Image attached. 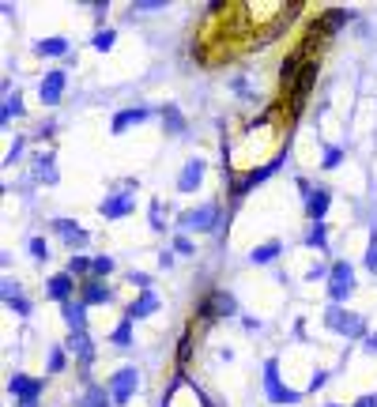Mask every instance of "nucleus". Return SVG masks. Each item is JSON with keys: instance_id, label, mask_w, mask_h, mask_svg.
<instances>
[{"instance_id": "18", "label": "nucleus", "mask_w": 377, "mask_h": 407, "mask_svg": "<svg viewBox=\"0 0 377 407\" xmlns=\"http://www.w3.org/2000/svg\"><path fill=\"white\" fill-rule=\"evenodd\" d=\"M49 294L53 298H61V302H68V294H72V276H57L49 283Z\"/></svg>"}, {"instance_id": "22", "label": "nucleus", "mask_w": 377, "mask_h": 407, "mask_svg": "<svg viewBox=\"0 0 377 407\" xmlns=\"http://www.w3.org/2000/svg\"><path fill=\"white\" fill-rule=\"evenodd\" d=\"M114 344H121V347H125V344H132V317H128V321H121V324H117Z\"/></svg>"}, {"instance_id": "9", "label": "nucleus", "mask_w": 377, "mask_h": 407, "mask_svg": "<svg viewBox=\"0 0 377 407\" xmlns=\"http://www.w3.org/2000/svg\"><path fill=\"white\" fill-rule=\"evenodd\" d=\"M215 219H219L215 207H201V212H188L181 223H185V226H193V230H208V226H215Z\"/></svg>"}, {"instance_id": "24", "label": "nucleus", "mask_w": 377, "mask_h": 407, "mask_svg": "<svg viewBox=\"0 0 377 407\" xmlns=\"http://www.w3.org/2000/svg\"><path fill=\"white\" fill-rule=\"evenodd\" d=\"M114 46V30H102V35H95V49H109Z\"/></svg>"}, {"instance_id": "2", "label": "nucleus", "mask_w": 377, "mask_h": 407, "mask_svg": "<svg viewBox=\"0 0 377 407\" xmlns=\"http://www.w3.org/2000/svg\"><path fill=\"white\" fill-rule=\"evenodd\" d=\"M351 287H354V272H351L347 260H340L336 268H332V287H328L332 302H343V298L351 294Z\"/></svg>"}, {"instance_id": "23", "label": "nucleus", "mask_w": 377, "mask_h": 407, "mask_svg": "<svg viewBox=\"0 0 377 407\" xmlns=\"http://www.w3.org/2000/svg\"><path fill=\"white\" fill-rule=\"evenodd\" d=\"M275 253H280V245H275V241H272V245H261V249H253V260H257V264H264V260H272Z\"/></svg>"}, {"instance_id": "11", "label": "nucleus", "mask_w": 377, "mask_h": 407, "mask_svg": "<svg viewBox=\"0 0 377 407\" xmlns=\"http://www.w3.org/2000/svg\"><path fill=\"white\" fill-rule=\"evenodd\" d=\"M53 230H57V234H64V238L72 241V245H83V241H87V230L76 226L72 219H57V223H53Z\"/></svg>"}, {"instance_id": "1", "label": "nucleus", "mask_w": 377, "mask_h": 407, "mask_svg": "<svg viewBox=\"0 0 377 407\" xmlns=\"http://www.w3.org/2000/svg\"><path fill=\"white\" fill-rule=\"evenodd\" d=\"M313 80H317V57H309V61L302 64V72H298L294 87H291V114L302 109V102H306V95H309V87H313Z\"/></svg>"}, {"instance_id": "3", "label": "nucleus", "mask_w": 377, "mask_h": 407, "mask_svg": "<svg viewBox=\"0 0 377 407\" xmlns=\"http://www.w3.org/2000/svg\"><path fill=\"white\" fill-rule=\"evenodd\" d=\"M109 392H114L117 400H128V396L136 392V370H132V366L117 370V373H114V381H109Z\"/></svg>"}, {"instance_id": "12", "label": "nucleus", "mask_w": 377, "mask_h": 407, "mask_svg": "<svg viewBox=\"0 0 377 407\" xmlns=\"http://www.w3.org/2000/svg\"><path fill=\"white\" fill-rule=\"evenodd\" d=\"M42 389V381H35V377H16L12 381V392L16 396H23V400H27V407H30V400H35V392Z\"/></svg>"}, {"instance_id": "27", "label": "nucleus", "mask_w": 377, "mask_h": 407, "mask_svg": "<svg viewBox=\"0 0 377 407\" xmlns=\"http://www.w3.org/2000/svg\"><path fill=\"white\" fill-rule=\"evenodd\" d=\"M309 245H325V226H313V234H309Z\"/></svg>"}, {"instance_id": "21", "label": "nucleus", "mask_w": 377, "mask_h": 407, "mask_svg": "<svg viewBox=\"0 0 377 407\" xmlns=\"http://www.w3.org/2000/svg\"><path fill=\"white\" fill-rule=\"evenodd\" d=\"M109 272H114V260H109V257H98V260H91V276L106 279Z\"/></svg>"}, {"instance_id": "30", "label": "nucleus", "mask_w": 377, "mask_h": 407, "mask_svg": "<svg viewBox=\"0 0 377 407\" xmlns=\"http://www.w3.org/2000/svg\"><path fill=\"white\" fill-rule=\"evenodd\" d=\"M61 366H64V351L57 347V351L49 355V370H61Z\"/></svg>"}, {"instance_id": "15", "label": "nucleus", "mask_w": 377, "mask_h": 407, "mask_svg": "<svg viewBox=\"0 0 377 407\" xmlns=\"http://www.w3.org/2000/svg\"><path fill=\"white\" fill-rule=\"evenodd\" d=\"M68 347L80 355L83 362H91L95 358V351H91V339H87V332H72V339H68Z\"/></svg>"}, {"instance_id": "29", "label": "nucleus", "mask_w": 377, "mask_h": 407, "mask_svg": "<svg viewBox=\"0 0 377 407\" xmlns=\"http://www.w3.org/2000/svg\"><path fill=\"white\" fill-rule=\"evenodd\" d=\"M340 159H343L340 151H336V147H328V155H325V166H328V170H332V166H340Z\"/></svg>"}, {"instance_id": "25", "label": "nucleus", "mask_w": 377, "mask_h": 407, "mask_svg": "<svg viewBox=\"0 0 377 407\" xmlns=\"http://www.w3.org/2000/svg\"><path fill=\"white\" fill-rule=\"evenodd\" d=\"M87 268H91V264H87V260H83V257H76V260H72V264H68V276H72V279H76V276H80V272H87Z\"/></svg>"}, {"instance_id": "14", "label": "nucleus", "mask_w": 377, "mask_h": 407, "mask_svg": "<svg viewBox=\"0 0 377 407\" xmlns=\"http://www.w3.org/2000/svg\"><path fill=\"white\" fill-rule=\"evenodd\" d=\"M155 305H159V298H155L151 291H143L136 302H132V310H128V317H148V313H155Z\"/></svg>"}, {"instance_id": "16", "label": "nucleus", "mask_w": 377, "mask_h": 407, "mask_svg": "<svg viewBox=\"0 0 377 407\" xmlns=\"http://www.w3.org/2000/svg\"><path fill=\"white\" fill-rule=\"evenodd\" d=\"M64 317H68V324L76 332H83L87 321H83V302H64Z\"/></svg>"}, {"instance_id": "28", "label": "nucleus", "mask_w": 377, "mask_h": 407, "mask_svg": "<svg viewBox=\"0 0 377 407\" xmlns=\"http://www.w3.org/2000/svg\"><path fill=\"white\" fill-rule=\"evenodd\" d=\"M366 264L377 272V234H373V241H370V253H366Z\"/></svg>"}, {"instance_id": "26", "label": "nucleus", "mask_w": 377, "mask_h": 407, "mask_svg": "<svg viewBox=\"0 0 377 407\" xmlns=\"http://www.w3.org/2000/svg\"><path fill=\"white\" fill-rule=\"evenodd\" d=\"M87 407H109V403H106V392H98V389H95L91 396H87Z\"/></svg>"}, {"instance_id": "7", "label": "nucleus", "mask_w": 377, "mask_h": 407, "mask_svg": "<svg viewBox=\"0 0 377 407\" xmlns=\"http://www.w3.org/2000/svg\"><path fill=\"white\" fill-rule=\"evenodd\" d=\"M264 381H268V392H272L275 403H283V400L291 403V400H294V392H287L283 384H280V377H275V362H268V366H264Z\"/></svg>"}, {"instance_id": "19", "label": "nucleus", "mask_w": 377, "mask_h": 407, "mask_svg": "<svg viewBox=\"0 0 377 407\" xmlns=\"http://www.w3.org/2000/svg\"><path fill=\"white\" fill-rule=\"evenodd\" d=\"M143 117H148V109H125V114H117V117H114V132L128 128L132 121H143Z\"/></svg>"}, {"instance_id": "13", "label": "nucleus", "mask_w": 377, "mask_h": 407, "mask_svg": "<svg viewBox=\"0 0 377 407\" xmlns=\"http://www.w3.org/2000/svg\"><path fill=\"white\" fill-rule=\"evenodd\" d=\"M102 302H109V291L98 279L87 283V287H83V305H102Z\"/></svg>"}, {"instance_id": "6", "label": "nucleus", "mask_w": 377, "mask_h": 407, "mask_svg": "<svg viewBox=\"0 0 377 407\" xmlns=\"http://www.w3.org/2000/svg\"><path fill=\"white\" fill-rule=\"evenodd\" d=\"M128 207H132V193L125 189V193H117V196H109V200L102 204V215H106V219H121V215H125V212H128Z\"/></svg>"}, {"instance_id": "5", "label": "nucleus", "mask_w": 377, "mask_h": 407, "mask_svg": "<svg viewBox=\"0 0 377 407\" xmlns=\"http://www.w3.org/2000/svg\"><path fill=\"white\" fill-rule=\"evenodd\" d=\"M201 174H204V162L201 159H188L185 170H181V178H177V189H181V193L196 189V185H201Z\"/></svg>"}, {"instance_id": "17", "label": "nucleus", "mask_w": 377, "mask_h": 407, "mask_svg": "<svg viewBox=\"0 0 377 407\" xmlns=\"http://www.w3.org/2000/svg\"><path fill=\"white\" fill-rule=\"evenodd\" d=\"M325 207H328V193H325V189L309 193V215H313L317 223H321V219H325Z\"/></svg>"}, {"instance_id": "4", "label": "nucleus", "mask_w": 377, "mask_h": 407, "mask_svg": "<svg viewBox=\"0 0 377 407\" xmlns=\"http://www.w3.org/2000/svg\"><path fill=\"white\" fill-rule=\"evenodd\" d=\"M328 324H332V328H340V332H347V336H359V332H362V321H359V317L343 313L340 305L328 313Z\"/></svg>"}, {"instance_id": "10", "label": "nucleus", "mask_w": 377, "mask_h": 407, "mask_svg": "<svg viewBox=\"0 0 377 407\" xmlns=\"http://www.w3.org/2000/svg\"><path fill=\"white\" fill-rule=\"evenodd\" d=\"M227 313H234V298L230 294H212L204 305V317H227Z\"/></svg>"}, {"instance_id": "20", "label": "nucleus", "mask_w": 377, "mask_h": 407, "mask_svg": "<svg viewBox=\"0 0 377 407\" xmlns=\"http://www.w3.org/2000/svg\"><path fill=\"white\" fill-rule=\"evenodd\" d=\"M38 53H49V57H61V53H68V42H64V38H46V42H38Z\"/></svg>"}, {"instance_id": "31", "label": "nucleus", "mask_w": 377, "mask_h": 407, "mask_svg": "<svg viewBox=\"0 0 377 407\" xmlns=\"http://www.w3.org/2000/svg\"><path fill=\"white\" fill-rule=\"evenodd\" d=\"M30 253H35V257L42 260V257H46V241H42V238H35V241H30Z\"/></svg>"}, {"instance_id": "32", "label": "nucleus", "mask_w": 377, "mask_h": 407, "mask_svg": "<svg viewBox=\"0 0 377 407\" xmlns=\"http://www.w3.org/2000/svg\"><path fill=\"white\" fill-rule=\"evenodd\" d=\"M166 117H170V128H174V132H181V128H185V125H181V117H177V109H166Z\"/></svg>"}, {"instance_id": "8", "label": "nucleus", "mask_w": 377, "mask_h": 407, "mask_svg": "<svg viewBox=\"0 0 377 407\" xmlns=\"http://www.w3.org/2000/svg\"><path fill=\"white\" fill-rule=\"evenodd\" d=\"M61 87H64V72H49L46 80H42V102L53 106L61 98Z\"/></svg>"}]
</instances>
